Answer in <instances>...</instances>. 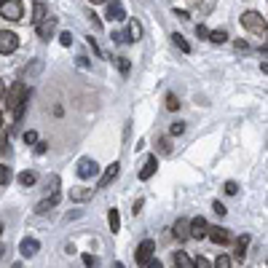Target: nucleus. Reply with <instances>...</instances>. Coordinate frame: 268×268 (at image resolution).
Wrapping results in <instances>:
<instances>
[{"instance_id": "9", "label": "nucleus", "mask_w": 268, "mask_h": 268, "mask_svg": "<svg viewBox=\"0 0 268 268\" xmlns=\"http://www.w3.org/2000/svg\"><path fill=\"white\" fill-rule=\"evenodd\" d=\"M191 236L193 239H207L209 236V223L204 217H193L191 220Z\"/></svg>"}, {"instance_id": "27", "label": "nucleus", "mask_w": 268, "mask_h": 268, "mask_svg": "<svg viewBox=\"0 0 268 268\" xmlns=\"http://www.w3.org/2000/svg\"><path fill=\"white\" fill-rule=\"evenodd\" d=\"M115 64H118V70L123 75H129V70H132V62L126 59V56H115Z\"/></svg>"}, {"instance_id": "42", "label": "nucleus", "mask_w": 268, "mask_h": 268, "mask_svg": "<svg viewBox=\"0 0 268 268\" xmlns=\"http://www.w3.org/2000/svg\"><path fill=\"white\" fill-rule=\"evenodd\" d=\"M89 46H91V51H94L97 56H102V51H100V46H97V41H94V38H89Z\"/></svg>"}, {"instance_id": "50", "label": "nucleus", "mask_w": 268, "mask_h": 268, "mask_svg": "<svg viewBox=\"0 0 268 268\" xmlns=\"http://www.w3.org/2000/svg\"><path fill=\"white\" fill-rule=\"evenodd\" d=\"M89 3H94V5H97V3H105V0H89Z\"/></svg>"}, {"instance_id": "8", "label": "nucleus", "mask_w": 268, "mask_h": 268, "mask_svg": "<svg viewBox=\"0 0 268 268\" xmlns=\"http://www.w3.org/2000/svg\"><path fill=\"white\" fill-rule=\"evenodd\" d=\"M172 233H174V239H177V241H188V239H193V236H191V220L180 217L177 223H174Z\"/></svg>"}, {"instance_id": "16", "label": "nucleus", "mask_w": 268, "mask_h": 268, "mask_svg": "<svg viewBox=\"0 0 268 268\" xmlns=\"http://www.w3.org/2000/svg\"><path fill=\"white\" fill-rule=\"evenodd\" d=\"M41 250V244H38L35 239H22V244H19V252L24 255V258H32V255H38Z\"/></svg>"}, {"instance_id": "45", "label": "nucleus", "mask_w": 268, "mask_h": 268, "mask_svg": "<svg viewBox=\"0 0 268 268\" xmlns=\"http://www.w3.org/2000/svg\"><path fill=\"white\" fill-rule=\"evenodd\" d=\"M89 19H91V24H94V27H97V30H100V27H102V22H100V19H97V14H89Z\"/></svg>"}, {"instance_id": "35", "label": "nucleus", "mask_w": 268, "mask_h": 268, "mask_svg": "<svg viewBox=\"0 0 268 268\" xmlns=\"http://www.w3.org/2000/svg\"><path fill=\"white\" fill-rule=\"evenodd\" d=\"M236 191H239V185H236L233 180H228V182H225V193H228V196H236Z\"/></svg>"}, {"instance_id": "19", "label": "nucleus", "mask_w": 268, "mask_h": 268, "mask_svg": "<svg viewBox=\"0 0 268 268\" xmlns=\"http://www.w3.org/2000/svg\"><path fill=\"white\" fill-rule=\"evenodd\" d=\"M91 193H94V188H73V191H70V199L73 201H86V199H91Z\"/></svg>"}, {"instance_id": "15", "label": "nucleus", "mask_w": 268, "mask_h": 268, "mask_svg": "<svg viewBox=\"0 0 268 268\" xmlns=\"http://www.w3.org/2000/svg\"><path fill=\"white\" fill-rule=\"evenodd\" d=\"M107 19H110V22H123V19H126L123 5L121 3H107Z\"/></svg>"}, {"instance_id": "12", "label": "nucleus", "mask_w": 268, "mask_h": 268, "mask_svg": "<svg viewBox=\"0 0 268 268\" xmlns=\"http://www.w3.org/2000/svg\"><path fill=\"white\" fill-rule=\"evenodd\" d=\"M247 247H250V236H239L236 239V247H233V260L236 263H244V258H247Z\"/></svg>"}, {"instance_id": "39", "label": "nucleus", "mask_w": 268, "mask_h": 268, "mask_svg": "<svg viewBox=\"0 0 268 268\" xmlns=\"http://www.w3.org/2000/svg\"><path fill=\"white\" fill-rule=\"evenodd\" d=\"M196 35H199V38H207V41H209V30L204 27V24H199V27H196Z\"/></svg>"}, {"instance_id": "18", "label": "nucleus", "mask_w": 268, "mask_h": 268, "mask_svg": "<svg viewBox=\"0 0 268 268\" xmlns=\"http://www.w3.org/2000/svg\"><path fill=\"white\" fill-rule=\"evenodd\" d=\"M43 19H46V3H41V0H38V3L32 5V24L38 27V24H41Z\"/></svg>"}, {"instance_id": "24", "label": "nucleus", "mask_w": 268, "mask_h": 268, "mask_svg": "<svg viewBox=\"0 0 268 268\" xmlns=\"http://www.w3.org/2000/svg\"><path fill=\"white\" fill-rule=\"evenodd\" d=\"M11 180H14V172H11L8 166H3V164H0V188H3V185H8Z\"/></svg>"}, {"instance_id": "5", "label": "nucleus", "mask_w": 268, "mask_h": 268, "mask_svg": "<svg viewBox=\"0 0 268 268\" xmlns=\"http://www.w3.org/2000/svg\"><path fill=\"white\" fill-rule=\"evenodd\" d=\"M19 49V38L11 30H0V54H14Z\"/></svg>"}, {"instance_id": "52", "label": "nucleus", "mask_w": 268, "mask_h": 268, "mask_svg": "<svg viewBox=\"0 0 268 268\" xmlns=\"http://www.w3.org/2000/svg\"><path fill=\"white\" fill-rule=\"evenodd\" d=\"M0 126H3V113H0Z\"/></svg>"}, {"instance_id": "53", "label": "nucleus", "mask_w": 268, "mask_h": 268, "mask_svg": "<svg viewBox=\"0 0 268 268\" xmlns=\"http://www.w3.org/2000/svg\"><path fill=\"white\" fill-rule=\"evenodd\" d=\"M3 252H5V250H3V247H0V258H3Z\"/></svg>"}, {"instance_id": "37", "label": "nucleus", "mask_w": 268, "mask_h": 268, "mask_svg": "<svg viewBox=\"0 0 268 268\" xmlns=\"http://www.w3.org/2000/svg\"><path fill=\"white\" fill-rule=\"evenodd\" d=\"M46 150H49V142H41V140H38V145H35V153H38V156H43Z\"/></svg>"}, {"instance_id": "32", "label": "nucleus", "mask_w": 268, "mask_h": 268, "mask_svg": "<svg viewBox=\"0 0 268 268\" xmlns=\"http://www.w3.org/2000/svg\"><path fill=\"white\" fill-rule=\"evenodd\" d=\"M83 263H86L89 268H97V263H100V260H97V255H89V252H86V255H83Z\"/></svg>"}, {"instance_id": "43", "label": "nucleus", "mask_w": 268, "mask_h": 268, "mask_svg": "<svg viewBox=\"0 0 268 268\" xmlns=\"http://www.w3.org/2000/svg\"><path fill=\"white\" fill-rule=\"evenodd\" d=\"M174 16H177V19H191V14H188V11H182V8H174Z\"/></svg>"}, {"instance_id": "40", "label": "nucleus", "mask_w": 268, "mask_h": 268, "mask_svg": "<svg viewBox=\"0 0 268 268\" xmlns=\"http://www.w3.org/2000/svg\"><path fill=\"white\" fill-rule=\"evenodd\" d=\"M59 43H62V46H70V43H73V35H70V32H62V35H59Z\"/></svg>"}, {"instance_id": "31", "label": "nucleus", "mask_w": 268, "mask_h": 268, "mask_svg": "<svg viewBox=\"0 0 268 268\" xmlns=\"http://www.w3.org/2000/svg\"><path fill=\"white\" fill-rule=\"evenodd\" d=\"M182 132H185V123H182V121H174L172 129H169V134H172V137H177V134H182Z\"/></svg>"}, {"instance_id": "23", "label": "nucleus", "mask_w": 268, "mask_h": 268, "mask_svg": "<svg viewBox=\"0 0 268 268\" xmlns=\"http://www.w3.org/2000/svg\"><path fill=\"white\" fill-rule=\"evenodd\" d=\"M172 41H174V46H177V49L182 51V54H191V43H188L185 38L180 35V32H174V35H172Z\"/></svg>"}, {"instance_id": "29", "label": "nucleus", "mask_w": 268, "mask_h": 268, "mask_svg": "<svg viewBox=\"0 0 268 268\" xmlns=\"http://www.w3.org/2000/svg\"><path fill=\"white\" fill-rule=\"evenodd\" d=\"M159 150H161V153H172V142H169V137H161V140H159Z\"/></svg>"}, {"instance_id": "14", "label": "nucleus", "mask_w": 268, "mask_h": 268, "mask_svg": "<svg viewBox=\"0 0 268 268\" xmlns=\"http://www.w3.org/2000/svg\"><path fill=\"white\" fill-rule=\"evenodd\" d=\"M59 199H62V196H59V191H54V193H51V199H43V201H38V204H35V212H38V214H46L51 207H56V204H59Z\"/></svg>"}, {"instance_id": "25", "label": "nucleus", "mask_w": 268, "mask_h": 268, "mask_svg": "<svg viewBox=\"0 0 268 268\" xmlns=\"http://www.w3.org/2000/svg\"><path fill=\"white\" fill-rule=\"evenodd\" d=\"M16 180H19V185H22V188H30V185H35V174H32V172H22Z\"/></svg>"}, {"instance_id": "26", "label": "nucleus", "mask_w": 268, "mask_h": 268, "mask_svg": "<svg viewBox=\"0 0 268 268\" xmlns=\"http://www.w3.org/2000/svg\"><path fill=\"white\" fill-rule=\"evenodd\" d=\"M209 41H212V43H225L228 32L225 30H212V32H209Z\"/></svg>"}, {"instance_id": "47", "label": "nucleus", "mask_w": 268, "mask_h": 268, "mask_svg": "<svg viewBox=\"0 0 268 268\" xmlns=\"http://www.w3.org/2000/svg\"><path fill=\"white\" fill-rule=\"evenodd\" d=\"M5 97V81H0V100Z\"/></svg>"}, {"instance_id": "10", "label": "nucleus", "mask_w": 268, "mask_h": 268, "mask_svg": "<svg viewBox=\"0 0 268 268\" xmlns=\"http://www.w3.org/2000/svg\"><path fill=\"white\" fill-rule=\"evenodd\" d=\"M156 169H159V159H156V153H153V156H148L145 164H142V169H140V180H142V182L150 180V177L156 174Z\"/></svg>"}, {"instance_id": "30", "label": "nucleus", "mask_w": 268, "mask_h": 268, "mask_svg": "<svg viewBox=\"0 0 268 268\" xmlns=\"http://www.w3.org/2000/svg\"><path fill=\"white\" fill-rule=\"evenodd\" d=\"M212 268H231V258H228V255H220V258L214 260Z\"/></svg>"}, {"instance_id": "46", "label": "nucleus", "mask_w": 268, "mask_h": 268, "mask_svg": "<svg viewBox=\"0 0 268 268\" xmlns=\"http://www.w3.org/2000/svg\"><path fill=\"white\" fill-rule=\"evenodd\" d=\"M236 49L239 51H247V49H250V43H247V41H236Z\"/></svg>"}, {"instance_id": "51", "label": "nucleus", "mask_w": 268, "mask_h": 268, "mask_svg": "<svg viewBox=\"0 0 268 268\" xmlns=\"http://www.w3.org/2000/svg\"><path fill=\"white\" fill-rule=\"evenodd\" d=\"M11 268H24V266H22V263H14V266H11Z\"/></svg>"}, {"instance_id": "33", "label": "nucleus", "mask_w": 268, "mask_h": 268, "mask_svg": "<svg viewBox=\"0 0 268 268\" xmlns=\"http://www.w3.org/2000/svg\"><path fill=\"white\" fill-rule=\"evenodd\" d=\"M24 142L27 145H38V132H24Z\"/></svg>"}, {"instance_id": "1", "label": "nucleus", "mask_w": 268, "mask_h": 268, "mask_svg": "<svg viewBox=\"0 0 268 268\" xmlns=\"http://www.w3.org/2000/svg\"><path fill=\"white\" fill-rule=\"evenodd\" d=\"M5 107L8 110H14V115L16 118H22V113H24V107H27V86H24L22 81L14 83L8 91H5Z\"/></svg>"}, {"instance_id": "22", "label": "nucleus", "mask_w": 268, "mask_h": 268, "mask_svg": "<svg viewBox=\"0 0 268 268\" xmlns=\"http://www.w3.org/2000/svg\"><path fill=\"white\" fill-rule=\"evenodd\" d=\"M174 268H193V260L185 252H174Z\"/></svg>"}, {"instance_id": "17", "label": "nucleus", "mask_w": 268, "mask_h": 268, "mask_svg": "<svg viewBox=\"0 0 268 268\" xmlns=\"http://www.w3.org/2000/svg\"><path fill=\"white\" fill-rule=\"evenodd\" d=\"M126 38H129V41H132V43H137V41H140V38H142V24L137 22V19H134V22H129Z\"/></svg>"}, {"instance_id": "20", "label": "nucleus", "mask_w": 268, "mask_h": 268, "mask_svg": "<svg viewBox=\"0 0 268 268\" xmlns=\"http://www.w3.org/2000/svg\"><path fill=\"white\" fill-rule=\"evenodd\" d=\"M107 225H110V231H113V233L121 231V214H118V209H110V212H107Z\"/></svg>"}, {"instance_id": "49", "label": "nucleus", "mask_w": 268, "mask_h": 268, "mask_svg": "<svg viewBox=\"0 0 268 268\" xmlns=\"http://www.w3.org/2000/svg\"><path fill=\"white\" fill-rule=\"evenodd\" d=\"M110 268H123V263H113V266H110Z\"/></svg>"}, {"instance_id": "11", "label": "nucleus", "mask_w": 268, "mask_h": 268, "mask_svg": "<svg viewBox=\"0 0 268 268\" xmlns=\"http://www.w3.org/2000/svg\"><path fill=\"white\" fill-rule=\"evenodd\" d=\"M209 239H212L214 244H228V241H231V231L220 228V225H209Z\"/></svg>"}, {"instance_id": "34", "label": "nucleus", "mask_w": 268, "mask_h": 268, "mask_svg": "<svg viewBox=\"0 0 268 268\" xmlns=\"http://www.w3.org/2000/svg\"><path fill=\"white\" fill-rule=\"evenodd\" d=\"M193 268H212V263H209L207 258H196L193 260Z\"/></svg>"}, {"instance_id": "4", "label": "nucleus", "mask_w": 268, "mask_h": 268, "mask_svg": "<svg viewBox=\"0 0 268 268\" xmlns=\"http://www.w3.org/2000/svg\"><path fill=\"white\" fill-rule=\"evenodd\" d=\"M153 258H156V241H153V239L140 241V247L134 250V260H137V266H148Z\"/></svg>"}, {"instance_id": "3", "label": "nucleus", "mask_w": 268, "mask_h": 268, "mask_svg": "<svg viewBox=\"0 0 268 268\" xmlns=\"http://www.w3.org/2000/svg\"><path fill=\"white\" fill-rule=\"evenodd\" d=\"M0 16L8 19V22H19L24 16L22 0H0Z\"/></svg>"}, {"instance_id": "38", "label": "nucleus", "mask_w": 268, "mask_h": 268, "mask_svg": "<svg viewBox=\"0 0 268 268\" xmlns=\"http://www.w3.org/2000/svg\"><path fill=\"white\" fill-rule=\"evenodd\" d=\"M0 150L8 153V134H0Z\"/></svg>"}, {"instance_id": "13", "label": "nucleus", "mask_w": 268, "mask_h": 268, "mask_svg": "<svg viewBox=\"0 0 268 268\" xmlns=\"http://www.w3.org/2000/svg\"><path fill=\"white\" fill-rule=\"evenodd\" d=\"M118 169H121V164H118V161H113V164H110L107 169H105V174L100 177V188H107L110 182H113L115 177H118Z\"/></svg>"}, {"instance_id": "36", "label": "nucleus", "mask_w": 268, "mask_h": 268, "mask_svg": "<svg viewBox=\"0 0 268 268\" xmlns=\"http://www.w3.org/2000/svg\"><path fill=\"white\" fill-rule=\"evenodd\" d=\"M212 209H214V214H220V217H223V214L228 212V209H225L223 204H220V201H214V204H212Z\"/></svg>"}, {"instance_id": "7", "label": "nucleus", "mask_w": 268, "mask_h": 268, "mask_svg": "<svg viewBox=\"0 0 268 268\" xmlns=\"http://www.w3.org/2000/svg\"><path fill=\"white\" fill-rule=\"evenodd\" d=\"M54 30H56V16H46L43 22L38 24V38L49 41V38H54Z\"/></svg>"}, {"instance_id": "44", "label": "nucleus", "mask_w": 268, "mask_h": 268, "mask_svg": "<svg viewBox=\"0 0 268 268\" xmlns=\"http://www.w3.org/2000/svg\"><path fill=\"white\" fill-rule=\"evenodd\" d=\"M145 268H164V263H161L159 258H153V260H150V263H148Z\"/></svg>"}, {"instance_id": "28", "label": "nucleus", "mask_w": 268, "mask_h": 268, "mask_svg": "<svg viewBox=\"0 0 268 268\" xmlns=\"http://www.w3.org/2000/svg\"><path fill=\"white\" fill-rule=\"evenodd\" d=\"M166 110H172V113H174V110H180V100L172 94V91L166 94Z\"/></svg>"}, {"instance_id": "2", "label": "nucleus", "mask_w": 268, "mask_h": 268, "mask_svg": "<svg viewBox=\"0 0 268 268\" xmlns=\"http://www.w3.org/2000/svg\"><path fill=\"white\" fill-rule=\"evenodd\" d=\"M241 27L250 30L252 35H260V38L268 35V22L258 14V11H244V14H241Z\"/></svg>"}, {"instance_id": "54", "label": "nucleus", "mask_w": 268, "mask_h": 268, "mask_svg": "<svg viewBox=\"0 0 268 268\" xmlns=\"http://www.w3.org/2000/svg\"><path fill=\"white\" fill-rule=\"evenodd\" d=\"M0 233H3V223H0Z\"/></svg>"}, {"instance_id": "48", "label": "nucleus", "mask_w": 268, "mask_h": 268, "mask_svg": "<svg viewBox=\"0 0 268 268\" xmlns=\"http://www.w3.org/2000/svg\"><path fill=\"white\" fill-rule=\"evenodd\" d=\"M260 70H263V73L268 75V62H263V64H260Z\"/></svg>"}, {"instance_id": "21", "label": "nucleus", "mask_w": 268, "mask_h": 268, "mask_svg": "<svg viewBox=\"0 0 268 268\" xmlns=\"http://www.w3.org/2000/svg\"><path fill=\"white\" fill-rule=\"evenodd\" d=\"M43 70V59H32L30 67H24V81H30V78H35L38 73Z\"/></svg>"}, {"instance_id": "41", "label": "nucleus", "mask_w": 268, "mask_h": 268, "mask_svg": "<svg viewBox=\"0 0 268 268\" xmlns=\"http://www.w3.org/2000/svg\"><path fill=\"white\" fill-rule=\"evenodd\" d=\"M142 204H145V199H137V201H134V207H132V212H134V214H140V212H142Z\"/></svg>"}, {"instance_id": "6", "label": "nucleus", "mask_w": 268, "mask_h": 268, "mask_svg": "<svg viewBox=\"0 0 268 268\" xmlns=\"http://www.w3.org/2000/svg\"><path fill=\"white\" fill-rule=\"evenodd\" d=\"M97 172H100V166H97V161H94V159L83 156V159L78 161V177H81V180H89V177H94Z\"/></svg>"}]
</instances>
